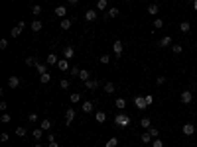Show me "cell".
<instances>
[{
	"label": "cell",
	"instance_id": "83f0119b",
	"mask_svg": "<svg viewBox=\"0 0 197 147\" xmlns=\"http://www.w3.org/2000/svg\"><path fill=\"white\" fill-rule=\"evenodd\" d=\"M32 135H33V139H41V137H44V129H41V128L33 129V132H32Z\"/></svg>",
	"mask_w": 197,
	"mask_h": 147
},
{
	"label": "cell",
	"instance_id": "db71d44e",
	"mask_svg": "<svg viewBox=\"0 0 197 147\" xmlns=\"http://www.w3.org/2000/svg\"><path fill=\"white\" fill-rule=\"evenodd\" d=\"M47 147H59V143H57V141H51V143H49Z\"/></svg>",
	"mask_w": 197,
	"mask_h": 147
},
{
	"label": "cell",
	"instance_id": "f5cc1de1",
	"mask_svg": "<svg viewBox=\"0 0 197 147\" xmlns=\"http://www.w3.org/2000/svg\"><path fill=\"white\" fill-rule=\"evenodd\" d=\"M166 82V77H158V85H164Z\"/></svg>",
	"mask_w": 197,
	"mask_h": 147
},
{
	"label": "cell",
	"instance_id": "7dc6e473",
	"mask_svg": "<svg viewBox=\"0 0 197 147\" xmlns=\"http://www.w3.org/2000/svg\"><path fill=\"white\" fill-rule=\"evenodd\" d=\"M6 108H8V104H6V100H2V102H0V110H6Z\"/></svg>",
	"mask_w": 197,
	"mask_h": 147
},
{
	"label": "cell",
	"instance_id": "1f68e13d",
	"mask_svg": "<svg viewBox=\"0 0 197 147\" xmlns=\"http://www.w3.org/2000/svg\"><path fill=\"white\" fill-rule=\"evenodd\" d=\"M116 145H118V139H116V137H111V139L104 143V147H116Z\"/></svg>",
	"mask_w": 197,
	"mask_h": 147
},
{
	"label": "cell",
	"instance_id": "cb8c5ba5",
	"mask_svg": "<svg viewBox=\"0 0 197 147\" xmlns=\"http://www.w3.org/2000/svg\"><path fill=\"white\" fill-rule=\"evenodd\" d=\"M189 29H191V24L189 22H181V24H179V32H181V33H187Z\"/></svg>",
	"mask_w": 197,
	"mask_h": 147
},
{
	"label": "cell",
	"instance_id": "6f0895ef",
	"mask_svg": "<svg viewBox=\"0 0 197 147\" xmlns=\"http://www.w3.org/2000/svg\"><path fill=\"white\" fill-rule=\"evenodd\" d=\"M33 147H44V145H40V143H37V145H33Z\"/></svg>",
	"mask_w": 197,
	"mask_h": 147
},
{
	"label": "cell",
	"instance_id": "d6a6232c",
	"mask_svg": "<svg viewBox=\"0 0 197 147\" xmlns=\"http://www.w3.org/2000/svg\"><path fill=\"white\" fill-rule=\"evenodd\" d=\"M40 128L44 129V132H47V129L51 128V122H49V120H44V122H41V124H40Z\"/></svg>",
	"mask_w": 197,
	"mask_h": 147
},
{
	"label": "cell",
	"instance_id": "5b68a950",
	"mask_svg": "<svg viewBox=\"0 0 197 147\" xmlns=\"http://www.w3.org/2000/svg\"><path fill=\"white\" fill-rule=\"evenodd\" d=\"M181 132H183V135H193L195 133V125L193 124H183V128H181Z\"/></svg>",
	"mask_w": 197,
	"mask_h": 147
},
{
	"label": "cell",
	"instance_id": "f1b7e54d",
	"mask_svg": "<svg viewBox=\"0 0 197 147\" xmlns=\"http://www.w3.org/2000/svg\"><path fill=\"white\" fill-rule=\"evenodd\" d=\"M49 81H51V75H49V73H45V75H40V82H41V85H47Z\"/></svg>",
	"mask_w": 197,
	"mask_h": 147
},
{
	"label": "cell",
	"instance_id": "603a6c76",
	"mask_svg": "<svg viewBox=\"0 0 197 147\" xmlns=\"http://www.w3.org/2000/svg\"><path fill=\"white\" fill-rule=\"evenodd\" d=\"M65 14H67V8L65 6H57L55 8V16H57V18H63Z\"/></svg>",
	"mask_w": 197,
	"mask_h": 147
},
{
	"label": "cell",
	"instance_id": "ba28073f",
	"mask_svg": "<svg viewBox=\"0 0 197 147\" xmlns=\"http://www.w3.org/2000/svg\"><path fill=\"white\" fill-rule=\"evenodd\" d=\"M73 120H75V110H73V108H69V110L65 112V124L71 125V124H73Z\"/></svg>",
	"mask_w": 197,
	"mask_h": 147
},
{
	"label": "cell",
	"instance_id": "7bdbcfd3",
	"mask_svg": "<svg viewBox=\"0 0 197 147\" xmlns=\"http://www.w3.org/2000/svg\"><path fill=\"white\" fill-rule=\"evenodd\" d=\"M10 120H12V118H10V114H2V118H0V122H2V124H8Z\"/></svg>",
	"mask_w": 197,
	"mask_h": 147
},
{
	"label": "cell",
	"instance_id": "4316f807",
	"mask_svg": "<svg viewBox=\"0 0 197 147\" xmlns=\"http://www.w3.org/2000/svg\"><path fill=\"white\" fill-rule=\"evenodd\" d=\"M107 6H108L107 0H99V2H97V10L99 12H104V10H107Z\"/></svg>",
	"mask_w": 197,
	"mask_h": 147
},
{
	"label": "cell",
	"instance_id": "5bb4252c",
	"mask_svg": "<svg viewBox=\"0 0 197 147\" xmlns=\"http://www.w3.org/2000/svg\"><path fill=\"white\" fill-rule=\"evenodd\" d=\"M57 69L59 71H67L69 69V59H59V61H57Z\"/></svg>",
	"mask_w": 197,
	"mask_h": 147
},
{
	"label": "cell",
	"instance_id": "484cf974",
	"mask_svg": "<svg viewBox=\"0 0 197 147\" xmlns=\"http://www.w3.org/2000/svg\"><path fill=\"white\" fill-rule=\"evenodd\" d=\"M95 120H97L99 124H103V122L107 120V112H97V114H95Z\"/></svg>",
	"mask_w": 197,
	"mask_h": 147
},
{
	"label": "cell",
	"instance_id": "277c9868",
	"mask_svg": "<svg viewBox=\"0 0 197 147\" xmlns=\"http://www.w3.org/2000/svg\"><path fill=\"white\" fill-rule=\"evenodd\" d=\"M112 49H114V55H116V57H122V49H124V45H122V41H120V39H116L114 43H112Z\"/></svg>",
	"mask_w": 197,
	"mask_h": 147
},
{
	"label": "cell",
	"instance_id": "4fadbf2b",
	"mask_svg": "<svg viewBox=\"0 0 197 147\" xmlns=\"http://www.w3.org/2000/svg\"><path fill=\"white\" fill-rule=\"evenodd\" d=\"M93 108H95V106H93V102H91V100H87V102H83V104H81V110L85 112V114L93 112Z\"/></svg>",
	"mask_w": 197,
	"mask_h": 147
},
{
	"label": "cell",
	"instance_id": "f35d334b",
	"mask_svg": "<svg viewBox=\"0 0 197 147\" xmlns=\"http://www.w3.org/2000/svg\"><path fill=\"white\" fill-rule=\"evenodd\" d=\"M32 14H33V16H40V14H41V6H40V4H36V6L32 8Z\"/></svg>",
	"mask_w": 197,
	"mask_h": 147
},
{
	"label": "cell",
	"instance_id": "c3c4849f",
	"mask_svg": "<svg viewBox=\"0 0 197 147\" xmlns=\"http://www.w3.org/2000/svg\"><path fill=\"white\" fill-rule=\"evenodd\" d=\"M79 73H81V69H77V67H73V69H71V75H77V77H79Z\"/></svg>",
	"mask_w": 197,
	"mask_h": 147
},
{
	"label": "cell",
	"instance_id": "8fae6325",
	"mask_svg": "<svg viewBox=\"0 0 197 147\" xmlns=\"http://www.w3.org/2000/svg\"><path fill=\"white\" fill-rule=\"evenodd\" d=\"M171 43H174V41H171V35H164V37L160 39V43H158V45H160V47H170Z\"/></svg>",
	"mask_w": 197,
	"mask_h": 147
},
{
	"label": "cell",
	"instance_id": "7a4b0ae2",
	"mask_svg": "<svg viewBox=\"0 0 197 147\" xmlns=\"http://www.w3.org/2000/svg\"><path fill=\"white\" fill-rule=\"evenodd\" d=\"M24 28H26V22H24V20H20V22H18V26H16V28H12L10 35H12V37H18L20 33H22V29H24Z\"/></svg>",
	"mask_w": 197,
	"mask_h": 147
},
{
	"label": "cell",
	"instance_id": "680465c9",
	"mask_svg": "<svg viewBox=\"0 0 197 147\" xmlns=\"http://www.w3.org/2000/svg\"><path fill=\"white\" fill-rule=\"evenodd\" d=\"M195 94H197V90H195Z\"/></svg>",
	"mask_w": 197,
	"mask_h": 147
},
{
	"label": "cell",
	"instance_id": "9a60e30c",
	"mask_svg": "<svg viewBox=\"0 0 197 147\" xmlns=\"http://www.w3.org/2000/svg\"><path fill=\"white\" fill-rule=\"evenodd\" d=\"M87 90H95V88H99V81H95V79H89V81L85 82Z\"/></svg>",
	"mask_w": 197,
	"mask_h": 147
},
{
	"label": "cell",
	"instance_id": "bcb514c9",
	"mask_svg": "<svg viewBox=\"0 0 197 147\" xmlns=\"http://www.w3.org/2000/svg\"><path fill=\"white\" fill-rule=\"evenodd\" d=\"M8 47V39H0V49H6Z\"/></svg>",
	"mask_w": 197,
	"mask_h": 147
},
{
	"label": "cell",
	"instance_id": "f546056e",
	"mask_svg": "<svg viewBox=\"0 0 197 147\" xmlns=\"http://www.w3.org/2000/svg\"><path fill=\"white\" fill-rule=\"evenodd\" d=\"M71 24H73L71 20L63 18V20H61V24H59V28H61V29H69V28H71Z\"/></svg>",
	"mask_w": 197,
	"mask_h": 147
},
{
	"label": "cell",
	"instance_id": "e575fe53",
	"mask_svg": "<svg viewBox=\"0 0 197 147\" xmlns=\"http://www.w3.org/2000/svg\"><path fill=\"white\" fill-rule=\"evenodd\" d=\"M160 28H164V20L156 18V20H154V29H160Z\"/></svg>",
	"mask_w": 197,
	"mask_h": 147
},
{
	"label": "cell",
	"instance_id": "d590c367",
	"mask_svg": "<svg viewBox=\"0 0 197 147\" xmlns=\"http://www.w3.org/2000/svg\"><path fill=\"white\" fill-rule=\"evenodd\" d=\"M104 90H107V94L114 92V82H107V85H104Z\"/></svg>",
	"mask_w": 197,
	"mask_h": 147
},
{
	"label": "cell",
	"instance_id": "3957f363",
	"mask_svg": "<svg viewBox=\"0 0 197 147\" xmlns=\"http://www.w3.org/2000/svg\"><path fill=\"white\" fill-rule=\"evenodd\" d=\"M134 104H136L138 110H146V108H148V104H146V98H144V96H136V98H134Z\"/></svg>",
	"mask_w": 197,
	"mask_h": 147
},
{
	"label": "cell",
	"instance_id": "f907efd6",
	"mask_svg": "<svg viewBox=\"0 0 197 147\" xmlns=\"http://www.w3.org/2000/svg\"><path fill=\"white\" fill-rule=\"evenodd\" d=\"M28 120H30V122H37V114H30V116H28Z\"/></svg>",
	"mask_w": 197,
	"mask_h": 147
},
{
	"label": "cell",
	"instance_id": "52a82bcc",
	"mask_svg": "<svg viewBox=\"0 0 197 147\" xmlns=\"http://www.w3.org/2000/svg\"><path fill=\"white\" fill-rule=\"evenodd\" d=\"M73 57H75V47H73V45L63 47V59H73Z\"/></svg>",
	"mask_w": 197,
	"mask_h": 147
},
{
	"label": "cell",
	"instance_id": "8992f818",
	"mask_svg": "<svg viewBox=\"0 0 197 147\" xmlns=\"http://www.w3.org/2000/svg\"><path fill=\"white\" fill-rule=\"evenodd\" d=\"M179 100H181L183 104H189L191 100H193V94H191V90H183L181 96H179Z\"/></svg>",
	"mask_w": 197,
	"mask_h": 147
},
{
	"label": "cell",
	"instance_id": "816d5d0a",
	"mask_svg": "<svg viewBox=\"0 0 197 147\" xmlns=\"http://www.w3.org/2000/svg\"><path fill=\"white\" fill-rule=\"evenodd\" d=\"M55 137H57V135H53V133H49V135H47V141H49V143H51V141H55Z\"/></svg>",
	"mask_w": 197,
	"mask_h": 147
},
{
	"label": "cell",
	"instance_id": "9c48e42d",
	"mask_svg": "<svg viewBox=\"0 0 197 147\" xmlns=\"http://www.w3.org/2000/svg\"><path fill=\"white\" fill-rule=\"evenodd\" d=\"M97 10H87L85 12V20H87V22H95V20H97Z\"/></svg>",
	"mask_w": 197,
	"mask_h": 147
},
{
	"label": "cell",
	"instance_id": "60d3db41",
	"mask_svg": "<svg viewBox=\"0 0 197 147\" xmlns=\"http://www.w3.org/2000/svg\"><path fill=\"white\" fill-rule=\"evenodd\" d=\"M99 61L103 63V65H108V61H111V57H108V55H100V57H99Z\"/></svg>",
	"mask_w": 197,
	"mask_h": 147
},
{
	"label": "cell",
	"instance_id": "4dcf8cb0",
	"mask_svg": "<svg viewBox=\"0 0 197 147\" xmlns=\"http://www.w3.org/2000/svg\"><path fill=\"white\" fill-rule=\"evenodd\" d=\"M69 100H71V102H73V104H77V102H81V94H79V92H73V94H71V96H69Z\"/></svg>",
	"mask_w": 197,
	"mask_h": 147
},
{
	"label": "cell",
	"instance_id": "b9f144b4",
	"mask_svg": "<svg viewBox=\"0 0 197 147\" xmlns=\"http://www.w3.org/2000/svg\"><path fill=\"white\" fill-rule=\"evenodd\" d=\"M171 51H174V53H181V51H183V47L175 43V45H171Z\"/></svg>",
	"mask_w": 197,
	"mask_h": 147
},
{
	"label": "cell",
	"instance_id": "74e56055",
	"mask_svg": "<svg viewBox=\"0 0 197 147\" xmlns=\"http://www.w3.org/2000/svg\"><path fill=\"white\" fill-rule=\"evenodd\" d=\"M148 132H150V135H152V137H154V139H156V137H158V135H160V129H158V128H150V129H148Z\"/></svg>",
	"mask_w": 197,
	"mask_h": 147
},
{
	"label": "cell",
	"instance_id": "ab89813d",
	"mask_svg": "<svg viewBox=\"0 0 197 147\" xmlns=\"http://www.w3.org/2000/svg\"><path fill=\"white\" fill-rule=\"evenodd\" d=\"M16 135L24 137V135H26V128H16Z\"/></svg>",
	"mask_w": 197,
	"mask_h": 147
},
{
	"label": "cell",
	"instance_id": "30bf717a",
	"mask_svg": "<svg viewBox=\"0 0 197 147\" xmlns=\"http://www.w3.org/2000/svg\"><path fill=\"white\" fill-rule=\"evenodd\" d=\"M8 86H10V88H18L20 86V79L16 77V75H12V77L8 79Z\"/></svg>",
	"mask_w": 197,
	"mask_h": 147
},
{
	"label": "cell",
	"instance_id": "f6af8a7d",
	"mask_svg": "<svg viewBox=\"0 0 197 147\" xmlns=\"http://www.w3.org/2000/svg\"><path fill=\"white\" fill-rule=\"evenodd\" d=\"M59 86H61V88H69V81H67V79H63V81H59Z\"/></svg>",
	"mask_w": 197,
	"mask_h": 147
},
{
	"label": "cell",
	"instance_id": "44dd1931",
	"mask_svg": "<svg viewBox=\"0 0 197 147\" xmlns=\"http://www.w3.org/2000/svg\"><path fill=\"white\" fill-rule=\"evenodd\" d=\"M140 125L144 129H150V128H152V120H150V118H142V120H140Z\"/></svg>",
	"mask_w": 197,
	"mask_h": 147
},
{
	"label": "cell",
	"instance_id": "8d00e7d4",
	"mask_svg": "<svg viewBox=\"0 0 197 147\" xmlns=\"http://www.w3.org/2000/svg\"><path fill=\"white\" fill-rule=\"evenodd\" d=\"M152 147H164V141L160 137H156V139H152Z\"/></svg>",
	"mask_w": 197,
	"mask_h": 147
},
{
	"label": "cell",
	"instance_id": "e0dca14e",
	"mask_svg": "<svg viewBox=\"0 0 197 147\" xmlns=\"http://www.w3.org/2000/svg\"><path fill=\"white\" fill-rule=\"evenodd\" d=\"M36 69H37V73H40V75H45V73H47V63H40V61H37Z\"/></svg>",
	"mask_w": 197,
	"mask_h": 147
},
{
	"label": "cell",
	"instance_id": "9f6ffc18",
	"mask_svg": "<svg viewBox=\"0 0 197 147\" xmlns=\"http://www.w3.org/2000/svg\"><path fill=\"white\" fill-rule=\"evenodd\" d=\"M193 10L197 12V0H193Z\"/></svg>",
	"mask_w": 197,
	"mask_h": 147
},
{
	"label": "cell",
	"instance_id": "d4e9b609",
	"mask_svg": "<svg viewBox=\"0 0 197 147\" xmlns=\"http://www.w3.org/2000/svg\"><path fill=\"white\" fill-rule=\"evenodd\" d=\"M118 14H120V10H118V8H114V6H112V8H108V12H107V16H108V18H116Z\"/></svg>",
	"mask_w": 197,
	"mask_h": 147
},
{
	"label": "cell",
	"instance_id": "6da1fadb",
	"mask_svg": "<svg viewBox=\"0 0 197 147\" xmlns=\"http://www.w3.org/2000/svg\"><path fill=\"white\" fill-rule=\"evenodd\" d=\"M114 124L118 125V128H126V125H130V116L126 114H118L114 118Z\"/></svg>",
	"mask_w": 197,
	"mask_h": 147
},
{
	"label": "cell",
	"instance_id": "ac0fdd59",
	"mask_svg": "<svg viewBox=\"0 0 197 147\" xmlns=\"http://www.w3.org/2000/svg\"><path fill=\"white\" fill-rule=\"evenodd\" d=\"M57 61H59V59H57L55 53H49L47 59H45V63H47V65H57Z\"/></svg>",
	"mask_w": 197,
	"mask_h": 147
},
{
	"label": "cell",
	"instance_id": "91938a15",
	"mask_svg": "<svg viewBox=\"0 0 197 147\" xmlns=\"http://www.w3.org/2000/svg\"><path fill=\"white\" fill-rule=\"evenodd\" d=\"M154 2H156V0H154Z\"/></svg>",
	"mask_w": 197,
	"mask_h": 147
},
{
	"label": "cell",
	"instance_id": "11a10c76",
	"mask_svg": "<svg viewBox=\"0 0 197 147\" xmlns=\"http://www.w3.org/2000/svg\"><path fill=\"white\" fill-rule=\"evenodd\" d=\"M67 2H69L71 6H75V4H79V0H67Z\"/></svg>",
	"mask_w": 197,
	"mask_h": 147
},
{
	"label": "cell",
	"instance_id": "836d02e7",
	"mask_svg": "<svg viewBox=\"0 0 197 147\" xmlns=\"http://www.w3.org/2000/svg\"><path fill=\"white\" fill-rule=\"evenodd\" d=\"M26 65H28V67H36V65H37V59H36V57H28V59H26Z\"/></svg>",
	"mask_w": 197,
	"mask_h": 147
},
{
	"label": "cell",
	"instance_id": "7c38bea8",
	"mask_svg": "<svg viewBox=\"0 0 197 147\" xmlns=\"http://www.w3.org/2000/svg\"><path fill=\"white\" fill-rule=\"evenodd\" d=\"M41 28H44V24H41V22H40V20H33V22L30 24V29H32V32H33V33H37V32H40V29H41Z\"/></svg>",
	"mask_w": 197,
	"mask_h": 147
},
{
	"label": "cell",
	"instance_id": "681fc988",
	"mask_svg": "<svg viewBox=\"0 0 197 147\" xmlns=\"http://www.w3.org/2000/svg\"><path fill=\"white\" fill-rule=\"evenodd\" d=\"M10 139V135H8V133H2V135H0V141H8Z\"/></svg>",
	"mask_w": 197,
	"mask_h": 147
},
{
	"label": "cell",
	"instance_id": "7402d4cb",
	"mask_svg": "<svg viewBox=\"0 0 197 147\" xmlns=\"http://www.w3.org/2000/svg\"><path fill=\"white\" fill-rule=\"evenodd\" d=\"M114 106L118 108V110H124V108H126V100H124V98H116L114 100Z\"/></svg>",
	"mask_w": 197,
	"mask_h": 147
},
{
	"label": "cell",
	"instance_id": "ee69618b",
	"mask_svg": "<svg viewBox=\"0 0 197 147\" xmlns=\"http://www.w3.org/2000/svg\"><path fill=\"white\" fill-rule=\"evenodd\" d=\"M144 98H146V104H148V106H152V102H154V96H152V94H146Z\"/></svg>",
	"mask_w": 197,
	"mask_h": 147
},
{
	"label": "cell",
	"instance_id": "2e32d148",
	"mask_svg": "<svg viewBox=\"0 0 197 147\" xmlns=\"http://www.w3.org/2000/svg\"><path fill=\"white\" fill-rule=\"evenodd\" d=\"M148 14H150V16H158V14H160V8H158V4H156V2L148 6Z\"/></svg>",
	"mask_w": 197,
	"mask_h": 147
},
{
	"label": "cell",
	"instance_id": "ffe728a7",
	"mask_svg": "<svg viewBox=\"0 0 197 147\" xmlns=\"http://www.w3.org/2000/svg\"><path fill=\"white\" fill-rule=\"evenodd\" d=\"M79 79H81L83 82H87V81L91 79V73H89L87 69H81V73H79Z\"/></svg>",
	"mask_w": 197,
	"mask_h": 147
},
{
	"label": "cell",
	"instance_id": "d6986e66",
	"mask_svg": "<svg viewBox=\"0 0 197 147\" xmlns=\"http://www.w3.org/2000/svg\"><path fill=\"white\" fill-rule=\"evenodd\" d=\"M152 139H154V137L150 135V132H144V133H142V135H140V141H142V143H146V145H148V143H150V141H152Z\"/></svg>",
	"mask_w": 197,
	"mask_h": 147
}]
</instances>
